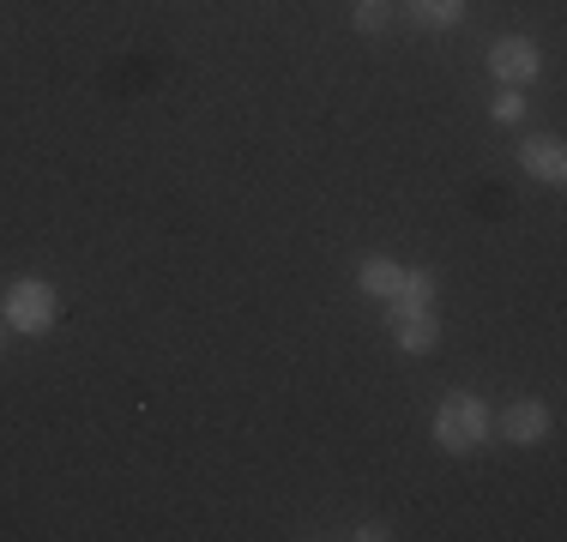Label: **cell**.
Here are the masks:
<instances>
[{"instance_id": "obj_1", "label": "cell", "mask_w": 567, "mask_h": 542, "mask_svg": "<svg viewBox=\"0 0 567 542\" xmlns=\"http://www.w3.org/2000/svg\"><path fill=\"white\" fill-rule=\"evenodd\" d=\"M495 416L483 398H471V392H453V398H441L435 410V440L447 446V452H477L483 440H489Z\"/></svg>"}, {"instance_id": "obj_2", "label": "cell", "mask_w": 567, "mask_h": 542, "mask_svg": "<svg viewBox=\"0 0 567 542\" xmlns=\"http://www.w3.org/2000/svg\"><path fill=\"white\" fill-rule=\"evenodd\" d=\"M61 314V302H55V290H49L43 278H19L7 290V325L12 332H49Z\"/></svg>"}, {"instance_id": "obj_3", "label": "cell", "mask_w": 567, "mask_h": 542, "mask_svg": "<svg viewBox=\"0 0 567 542\" xmlns=\"http://www.w3.org/2000/svg\"><path fill=\"white\" fill-rule=\"evenodd\" d=\"M393 344L404 350V356H429V350L441 344L435 308H423V302H393Z\"/></svg>"}, {"instance_id": "obj_4", "label": "cell", "mask_w": 567, "mask_h": 542, "mask_svg": "<svg viewBox=\"0 0 567 542\" xmlns=\"http://www.w3.org/2000/svg\"><path fill=\"white\" fill-rule=\"evenodd\" d=\"M537 66H544V54H537V43L532 37H502V43L489 49V73L502 79V85H532L537 79Z\"/></svg>"}, {"instance_id": "obj_5", "label": "cell", "mask_w": 567, "mask_h": 542, "mask_svg": "<svg viewBox=\"0 0 567 542\" xmlns=\"http://www.w3.org/2000/svg\"><path fill=\"white\" fill-rule=\"evenodd\" d=\"M519 163H525V175H532V181H549V187L567 181V152H561L556 133H537V139H525V145H519Z\"/></svg>"}, {"instance_id": "obj_6", "label": "cell", "mask_w": 567, "mask_h": 542, "mask_svg": "<svg viewBox=\"0 0 567 542\" xmlns=\"http://www.w3.org/2000/svg\"><path fill=\"white\" fill-rule=\"evenodd\" d=\"M495 428H502L513 446H537V440L549 434V410H544L537 398H513L507 410H502V423H495Z\"/></svg>"}, {"instance_id": "obj_7", "label": "cell", "mask_w": 567, "mask_h": 542, "mask_svg": "<svg viewBox=\"0 0 567 542\" xmlns=\"http://www.w3.org/2000/svg\"><path fill=\"white\" fill-rule=\"evenodd\" d=\"M357 283H362V295H374V302H393L399 283H404V265H393L386 253H374V260H362Z\"/></svg>"}, {"instance_id": "obj_8", "label": "cell", "mask_w": 567, "mask_h": 542, "mask_svg": "<svg viewBox=\"0 0 567 542\" xmlns=\"http://www.w3.org/2000/svg\"><path fill=\"white\" fill-rule=\"evenodd\" d=\"M411 19H416V24H435V31H447V24L465 19V0H411Z\"/></svg>"}, {"instance_id": "obj_9", "label": "cell", "mask_w": 567, "mask_h": 542, "mask_svg": "<svg viewBox=\"0 0 567 542\" xmlns=\"http://www.w3.org/2000/svg\"><path fill=\"white\" fill-rule=\"evenodd\" d=\"M393 302H423V308H435V271H404V283H399Z\"/></svg>"}, {"instance_id": "obj_10", "label": "cell", "mask_w": 567, "mask_h": 542, "mask_svg": "<svg viewBox=\"0 0 567 542\" xmlns=\"http://www.w3.org/2000/svg\"><path fill=\"white\" fill-rule=\"evenodd\" d=\"M386 19H393V7H386V0H362V7H357V31L362 37H381Z\"/></svg>"}, {"instance_id": "obj_11", "label": "cell", "mask_w": 567, "mask_h": 542, "mask_svg": "<svg viewBox=\"0 0 567 542\" xmlns=\"http://www.w3.org/2000/svg\"><path fill=\"white\" fill-rule=\"evenodd\" d=\"M489 115H495V121H519V115H525V97H513V85H507L502 97L489 103Z\"/></svg>"}, {"instance_id": "obj_12", "label": "cell", "mask_w": 567, "mask_h": 542, "mask_svg": "<svg viewBox=\"0 0 567 542\" xmlns=\"http://www.w3.org/2000/svg\"><path fill=\"white\" fill-rule=\"evenodd\" d=\"M0 350H7V337H0Z\"/></svg>"}]
</instances>
